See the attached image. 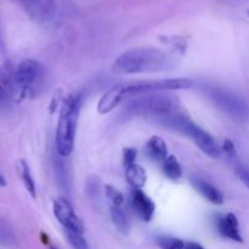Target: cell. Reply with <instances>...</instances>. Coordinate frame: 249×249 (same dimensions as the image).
I'll list each match as a JSON object with an SVG mask.
<instances>
[{
  "instance_id": "6da1fadb",
  "label": "cell",
  "mask_w": 249,
  "mask_h": 249,
  "mask_svg": "<svg viewBox=\"0 0 249 249\" xmlns=\"http://www.w3.org/2000/svg\"><path fill=\"white\" fill-rule=\"evenodd\" d=\"M194 85L190 79H158L143 80V82L125 83L112 87L104 96L100 99L97 111L100 114H107L116 108L122 101L126 99L140 96L143 94L158 91H172V90L190 89Z\"/></svg>"
},
{
  "instance_id": "7a4b0ae2",
  "label": "cell",
  "mask_w": 249,
  "mask_h": 249,
  "mask_svg": "<svg viewBox=\"0 0 249 249\" xmlns=\"http://www.w3.org/2000/svg\"><path fill=\"white\" fill-rule=\"evenodd\" d=\"M165 92L167 91L150 92L133 97L126 105V111L168 128L174 119L184 114V111L180 107L179 100Z\"/></svg>"
},
{
  "instance_id": "3957f363",
  "label": "cell",
  "mask_w": 249,
  "mask_h": 249,
  "mask_svg": "<svg viewBox=\"0 0 249 249\" xmlns=\"http://www.w3.org/2000/svg\"><path fill=\"white\" fill-rule=\"evenodd\" d=\"M172 67V58L162 50L140 48L122 53L113 63V71L121 74L158 73Z\"/></svg>"
},
{
  "instance_id": "277c9868",
  "label": "cell",
  "mask_w": 249,
  "mask_h": 249,
  "mask_svg": "<svg viewBox=\"0 0 249 249\" xmlns=\"http://www.w3.org/2000/svg\"><path fill=\"white\" fill-rule=\"evenodd\" d=\"M82 99L79 95H70L61 105L57 129L56 148L61 157H68L73 150Z\"/></svg>"
},
{
  "instance_id": "5b68a950",
  "label": "cell",
  "mask_w": 249,
  "mask_h": 249,
  "mask_svg": "<svg viewBox=\"0 0 249 249\" xmlns=\"http://www.w3.org/2000/svg\"><path fill=\"white\" fill-rule=\"evenodd\" d=\"M207 95L220 111L238 122H249V105L240 95L226 89L209 87Z\"/></svg>"
},
{
  "instance_id": "8992f818",
  "label": "cell",
  "mask_w": 249,
  "mask_h": 249,
  "mask_svg": "<svg viewBox=\"0 0 249 249\" xmlns=\"http://www.w3.org/2000/svg\"><path fill=\"white\" fill-rule=\"evenodd\" d=\"M169 129H173V130H177L186 135L204 153H207L211 157H218L219 153H220L218 145H216L215 140L211 136V134H208L206 130L199 128L197 124L192 123L186 114H182L179 118L175 119L169 125Z\"/></svg>"
},
{
  "instance_id": "52a82bcc",
  "label": "cell",
  "mask_w": 249,
  "mask_h": 249,
  "mask_svg": "<svg viewBox=\"0 0 249 249\" xmlns=\"http://www.w3.org/2000/svg\"><path fill=\"white\" fill-rule=\"evenodd\" d=\"M45 77V70L34 60H23L15 70V87L22 95L34 94Z\"/></svg>"
},
{
  "instance_id": "ba28073f",
  "label": "cell",
  "mask_w": 249,
  "mask_h": 249,
  "mask_svg": "<svg viewBox=\"0 0 249 249\" xmlns=\"http://www.w3.org/2000/svg\"><path fill=\"white\" fill-rule=\"evenodd\" d=\"M53 209L55 218L62 225L63 230L84 233V224H83L82 219L77 215L68 199H66L65 197L56 198L53 201Z\"/></svg>"
},
{
  "instance_id": "9c48e42d",
  "label": "cell",
  "mask_w": 249,
  "mask_h": 249,
  "mask_svg": "<svg viewBox=\"0 0 249 249\" xmlns=\"http://www.w3.org/2000/svg\"><path fill=\"white\" fill-rule=\"evenodd\" d=\"M16 2L27 16L38 23H45L53 17L56 11L55 0H11Z\"/></svg>"
},
{
  "instance_id": "30bf717a",
  "label": "cell",
  "mask_w": 249,
  "mask_h": 249,
  "mask_svg": "<svg viewBox=\"0 0 249 249\" xmlns=\"http://www.w3.org/2000/svg\"><path fill=\"white\" fill-rule=\"evenodd\" d=\"M130 202L134 212H135L136 215H138L141 220L146 221V223L152 220L156 207L155 203L152 202V199H151L147 195L143 194L141 190L134 189L133 191H131Z\"/></svg>"
},
{
  "instance_id": "8fae6325",
  "label": "cell",
  "mask_w": 249,
  "mask_h": 249,
  "mask_svg": "<svg viewBox=\"0 0 249 249\" xmlns=\"http://www.w3.org/2000/svg\"><path fill=\"white\" fill-rule=\"evenodd\" d=\"M216 230L220 233L221 237L226 240L233 241V242L242 243L243 238L241 235L238 219L235 214L228 213L225 215H220L216 219Z\"/></svg>"
},
{
  "instance_id": "7c38bea8",
  "label": "cell",
  "mask_w": 249,
  "mask_h": 249,
  "mask_svg": "<svg viewBox=\"0 0 249 249\" xmlns=\"http://www.w3.org/2000/svg\"><path fill=\"white\" fill-rule=\"evenodd\" d=\"M15 89V70L11 63L4 62L0 66V101L9 99Z\"/></svg>"
},
{
  "instance_id": "4fadbf2b",
  "label": "cell",
  "mask_w": 249,
  "mask_h": 249,
  "mask_svg": "<svg viewBox=\"0 0 249 249\" xmlns=\"http://www.w3.org/2000/svg\"><path fill=\"white\" fill-rule=\"evenodd\" d=\"M146 153L148 157L160 164H163L164 160L168 158V148L165 145V141L160 136H152L148 139L145 146Z\"/></svg>"
},
{
  "instance_id": "5bb4252c",
  "label": "cell",
  "mask_w": 249,
  "mask_h": 249,
  "mask_svg": "<svg viewBox=\"0 0 249 249\" xmlns=\"http://www.w3.org/2000/svg\"><path fill=\"white\" fill-rule=\"evenodd\" d=\"M192 185L195 186V189L207 199L211 203L213 204H221L224 202V196L215 186H213L212 184L207 182L206 180L202 179H194L192 180Z\"/></svg>"
},
{
  "instance_id": "9a60e30c",
  "label": "cell",
  "mask_w": 249,
  "mask_h": 249,
  "mask_svg": "<svg viewBox=\"0 0 249 249\" xmlns=\"http://www.w3.org/2000/svg\"><path fill=\"white\" fill-rule=\"evenodd\" d=\"M125 178L128 180L129 184L134 187V189L140 190L143 185L146 184V172L141 165L139 164H133L126 167L125 170Z\"/></svg>"
},
{
  "instance_id": "2e32d148",
  "label": "cell",
  "mask_w": 249,
  "mask_h": 249,
  "mask_svg": "<svg viewBox=\"0 0 249 249\" xmlns=\"http://www.w3.org/2000/svg\"><path fill=\"white\" fill-rule=\"evenodd\" d=\"M17 169H18L19 177H21L22 182H23L24 187L28 191V194L31 195L32 197H36V184H34L33 177L31 174V169H29V165L27 164L26 160H19L17 162Z\"/></svg>"
},
{
  "instance_id": "e0dca14e",
  "label": "cell",
  "mask_w": 249,
  "mask_h": 249,
  "mask_svg": "<svg viewBox=\"0 0 249 249\" xmlns=\"http://www.w3.org/2000/svg\"><path fill=\"white\" fill-rule=\"evenodd\" d=\"M111 219L112 223L114 224V226H116L119 232H122L123 235H126L129 232L130 224H129L128 216L124 213L122 207L111 206Z\"/></svg>"
},
{
  "instance_id": "ac0fdd59",
  "label": "cell",
  "mask_w": 249,
  "mask_h": 249,
  "mask_svg": "<svg viewBox=\"0 0 249 249\" xmlns=\"http://www.w3.org/2000/svg\"><path fill=\"white\" fill-rule=\"evenodd\" d=\"M162 169L165 177L172 180H178L182 177L181 165L174 156H168V158L162 164Z\"/></svg>"
},
{
  "instance_id": "d6986e66",
  "label": "cell",
  "mask_w": 249,
  "mask_h": 249,
  "mask_svg": "<svg viewBox=\"0 0 249 249\" xmlns=\"http://www.w3.org/2000/svg\"><path fill=\"white\" fill-rule=\"evenodd\" d=\"M156 242L160 249H185L186 246V243L180 238L169 237V236H160Z\"/></svg>"
},
{
  "instance_id": "ffe728a7",
  "label": "cell",
  "mask_w": 249,
  "mask_h": 249,
  "mask_svg": "<svg viewBox=\"0 0 249 249\" xmlns=\"http://www.w3.org/2000/svg\"><path fill=\"white\" fill-rule=\"evenodd\" d=\"M65 235L73 249H89V245H88L87 240L84 238V233L65 231Z\"/></svg>"
},
{
  "instance_id": "44dd1931",
  "label": "cell",
  "mask_w": 249,
  "mask_h": 249,
  "mask_svg": "<svg viewBox=\"0 0 249 249\" xmlns=\"http://www.w3.org/2000/svg\"><path fill=\"white\" fill-rule=\"evenodd\" d=\"M105 194H106L107 199L111 202L112 206L114 207H122L124 203V197L121 192L117 189H114L111 185H106L105 186Z\"/></svg>"
},
{
  "instance_id": "7402d4cb",
  "label": "cell",
  "mask_w": 249,
  "mask_h": 249,
  "mask_svg": "<svg viewBox=\"0 0 249 249\" xmlns=\"http://www.w3.org/2000/svg\"><path fill=\"white\" fill-rule=\"evenodd\" d=\"M0 243L4 246H11L15 243L14 231L5 221H0Z\"/></svg>"
},
{
  "instance_id": "603a6c76",
  "label": "cell",
  "mask_w": 249,
  "mask_h": 249,
  "mask_svg": "<svg viewBox=\"0 0 249 249\" xmlns=\"http://www.w3.org/2000/svg\"><path fill=\"white\" fill-rule=\"evenodd\" d=\"M236 175L238 177V179L243 182L246 187L249 190V168L247 165L242 164V163H238L235 167Z\"/></svg>"
},
{
  "instance_id": "cb8c5ba5",
  "label": "cell",
  "mask_w": 249,
  "mask_h": 249,
  "mask_svg": "<svg viewBox=\"0 0 249 249\" xmlns=\"http://www.w3.org/2000/svg\"><path fill=\"white\" fill-rule=\"evenodd\" d=\"M123 157H124V165L125 167H129V165L135 164V160H136V150L133 147H128L124 148L123 151Z\"/></svg>"
},
{
  "instance_id": "d4e9b609",
  "label": "cell",
  "mask_w": 249,
  "mask_h": 249,
  "mask_svg": "<svg viewBox=\"0 0 249 249\" xmlns=\"http://www.w3.org/2000/svg\"><path fill=\"white\" fill-rule=\"evenodd\" d=\"M224 151L228 153L229 156H235L236 155V151H235V146L231 141L226 140L225 143H224Z\"/></svg>"
},
{
  "instance_id": "484cf974",
  "label": "cell",
  "mask_w": 249,
  "mask_h": 249,
  "mask_svg": "<svg viewBox=\"0 0 249 249\" xmlns=\"http://www.w3.org/2000/svg\"><path fill=\"white\" fill-rule=\"evenodd\" d=\"M185 249H204V248L196 242H187L186 246H185Z\"/></svg>"
},
{
  "instance_id": "4316f807",
  "label": "cell",
  "mask_w": 249,
  "mask_h": 249,
  "mask_svg": "<svg viewBox=\"0 0 249 249\" xmlns=\"http://www.w3.org/2000/svg\"><path fill=\"white\" fill-rule=\"evenodd\" d=\"M5 185H6V180H5L4 177L0 174V186H5Z\"/></svg>"
}]
</instances>
